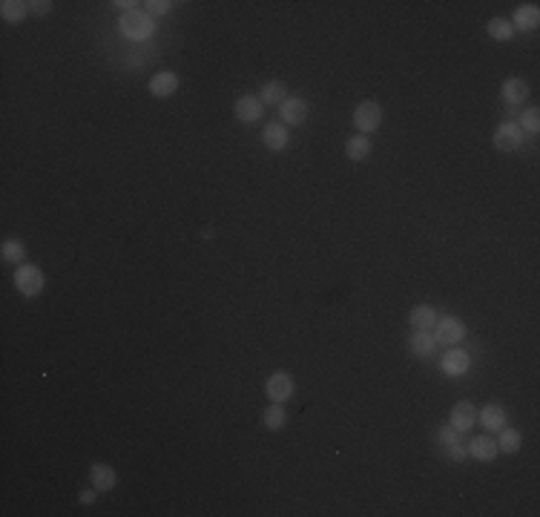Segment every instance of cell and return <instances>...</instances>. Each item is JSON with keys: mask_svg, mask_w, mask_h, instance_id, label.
I'll return each mask as SVG.
<instances>
[{"mask_svg": "<svg viewBox=\"0 0 540 517\" xmlns=\"http://www.w3.org/2000/svg\"><path fill=\"white\" fill-rule=\"evenodd\" d=\"M118 26H121V35H124V38H130V41H150L153 32H156L153 18L144 15V12H138V9L124 12L121 20H118Z\"/></svg>", "mask_w": 540, "mask_h": 517, "instance_id": "1", "label": "cell"}, {"mask_svg": "<svg viewBox=\"0 0 540 517\" xmlns=\"http://www.w3.org/2000/svg\"><path fill=\"white\" fill-rule=\"evenodd\" d=\"M15 287H18V293H23L26 299H32V297H38V293L46 287V276H44V270L38 265H18Z\"/></svg>", "mask_w": 540, "mask_h": 517, "instance_id": "2", "label": "cell"}, {"mask_svg": "<svg viewBox=\"0 0 540 517\" xmlns=\"http://www.w3.org/2000/svg\"><path fill=\"white\" fill-rule=\"evenodd\" d=\"M382 106L377 101H363L356 109H353V127L359 130V135H368L374 130H379L382 124Z\"/></svg>", "mask_w": 540, "mask_h": 517, "instance_id": "3", "label": "cell"}, {"mask_svg": "<svg viewBox=\"0 0 540 517\" xmlns=\"http://www.w3.org/2000/svg\"><path fill=\"white\" fill-rule=\"evenodd\" d=\"M463 337H465L463 319H457V316H443V319H437V325H434V340H437V345L454 348L457 342H463Z\"/></svg>", "mask_w": 540, "mask_h": 517, "instance_id": "4", "label": "cell"}, {"mask_svg": "<svg viewBox=\"0 0 540 517\" xmlns=\"http://www.w3.org/2000/svg\"><path fill=\"white\" fill-rule=\"evenodd\" d=\"M279 118L284 121V127H299L308 121V104L299 95H287L279 104Z\"/></svg>", "mask_w": 540, "mask_h": 517, "instance_id": "5", "label": "cell"}, {"mask_svg": "<svg viewBox=\"0 0 540 517\" xmlns=\"http://www.w3.org/2000/svg\"><path fill=\"white\" fill-rule=\"evenodd\" d=\"M520 144H523V130L515 121H506L494 130V147L500 153H515L520 150Z\"/></svg>", "mask_w": 540, "mask_h": 517, "instance_id": "6", "label": "cell"}, {"mask_svg": "<svg viewBox=\"0 0 540 517\" xmlns=\"http://www.w3.org/2000/svg\"><path fill=\"white\" fill-rule=\"evenodd\" d=\"M233 109H236V118L241 124H256L262 118V113H265V104H262L259 95H241Z\"/></svg>", "mask_w": 540, "mask_h": 517, "instance_id": "7", "label": "cell"}, {"mask_svg": "<svg viewBox=\"0 0 540 517\" xmlns=\"http://www.w3.org/2000/svg\"><path fill=\"white\" fill-rule=\"evenodd\" d=\"M469 365H472V356L465 351H460V348L446 351L443 359H440V368H443L446 377H463L465 371H469Z\"/></svg>", "mask_w": 540, "mask_h": 517, "instance_id": "8", "label": "cell"}, {"mask_svg": "<svg viewBox=\"0 0 540 517\" xmlns=\"http://www.w3.org/2000/svg\"><path fill=\"white\" fill-rule=\"evenodd\" d=\"M265 394H268L273 402L291 399V397H294V380L287 377L284 371H276V374H270V380L265 382Z\"/></svg>", "mask_w": 540, "mask_h": 517, "instance_id": "9", "label": "cell"}, {"mask_svg": "<svg viewBox=\"0 0 540 517\" xmlns=\"http://www.w3.org/2000/svg\"><path fill=\"white\" fill-rule=\"evenodd\" d=\"M89 483H92L95 492H110V489H115L118 477H115L113 466H106V463H92V468H89Z\"/></svg>", "mask_w": 540, "mask_h": 517, "instance_id": "10", "label": "cell"}, {"mask_svg": "<svg viewBox=\"0 0 540 517\" xmlns=\"http://www.w3.org/2000/svg\"><path fill=\"white\" fill-rule=\"evenodd\" d=\"M475 423H477V409H475L472 402H457L454 409H451V425H454L460 434L472 431Z\"/></svg>", "mask_w": 540, "mask_h": 517, "instance_id": "11", "label": "cell"}, {"mask_svg": "<svg viewBox=\"0 0 540 517\" xmlns=\"http://www.w3.org/2000/svg\"><path fill=\"white\" fill-rule=\"evenodd\" d=\"M497 454H500V451H497V440H491V437H475V440H469V457H475V460H480V463H491Z\"/></svg>", "mask_w": 540, "mask_h": 517, "instance_id": "12", "label": "cell"}, {"mask_svg": "<svg viewBox=\"0 0 540 517\" xmlns=\"http://www.w3.org/2000/svg\"><path fill=\"white\" fill-rule=\"evenodd\" d=\"M408 348L414 351V356H434V351L440 348L434 334L431 330H414L411 340H408Z\"/></svg>", "mask_w": 540, "mask_h": 517, "instance_id": "13", "label": "cell"}, {"mask_svg": "<svg viewBox=\"0 0 540 517\" xmlns=\"http://www.w3.org/2000/svg\"><path fill=\"white\" fill-rule=\"evenodd\" d=\"M262 141H265L268 150L279 153V150H284V147H287V141H291V132H287L284 124H268L262 130Z\"/></svg>", "mask_w": 540, "mask_h": 517, "instance_id": "14", "label": "cell"}, {"mask_svg": "<svg viewBox=\"0 0 540 517\" xmlns=\"http://www.w3.org/2000/svg\"><path fill=\"white\" fill-rule=\"evenodd\" d=\"M477 420H480L489 431H500L503 425H506V411H503V405L489 402V405H483V409L477 411Z\"/></svg>", "mask_w": 540, "mask_h": 517, "instance_id": "15", "label": "cell"}, {"mask_svg": "<svg viewBox=\"0 0 540 517\" xmlns=\"http://www.w3.org/2000/svg\"><path fill=\"white\" fill-rule=\"evenodd\" d=\"M509 23L515 26V32H517V29H523V32H532V29H537V23H540V9H537L534 4L517 6L515 18H512Z\"/></svg>", "mask_w": 540, "mask_h": 517, "instance_id": "16", "label": "cell"}, {"mask_svg": "<svg viewBox=\"0 0 540 517\" xmlns=\"http://www.w3.org/2000/svg\"><path fill=\"white\" fill-rule=\"evenodd\" d=\"M147 87H150V92L156 98H170L178 89V75H175V72H158L156 78H150Z\"/></svg>", "mask_w": 540, "mask_h": 517, "instance_id": "17", "label": "cell"}, {"mask_svg": "<svg viewBox=\"0 0 540 517\" xmlns=\"http://www.w3.org/2000/svg\"><path fill=\"white\" fill-rule=\"evenodd\" d=\"M408 322H411L414 330H434L437 313H434V308H428V305H417V308L408 313Z\"/></svg>", "mask_w": 540, "mask_h": 517, "instance_id": "18", "label": "cell"}, {"mask_svg": "<svg viewBox=\"0 0 540 517\" xmlns=\"http://www.w3.org/2000/svg\"><path fill=\"white\" fill-rule=\"evenodd\" d=\"M345 153H348L351 161H365V158L371 156V141H368V135H353V138H348V141H345Z\"/></svg>", "mask_w": 540, "mask_h": 517, "instance_id": "19", "label": "cell"}, {"mask_svg": "<svg viewBox=\"0 0 540 517\" xmlns=\"http://www.w3.org/2000/svg\"><path fill=\"white\" fill-rule=\"evenodd\" d=\"M523 446V434L517 428H500V440H497V451L503 454H517Z\"/></svg>", "mask_w": 540, "mask_h": 517, "instance_id": "20", "label": "cell"}, {"mask_svg": "<svg viewBox=\"0 0 540 517\" xmlns=\"http://www.w3.org/2000/svg\"><path fill=\"white\" fill-rule=\"evenodd\" d=\"M0 258H4L6 265H23V258H26V247H23V242H18V239H6L4 244H0Z\"/></svg>", "mask_w": 540, "mask_h": 517, "instance_id": "21", "label": "cell"}, {"mask_svg": "<svg viewBox=\"0 0 540 517\" xmlns=\"http://www.w3.org/2000/svg\"><path fill=\"white\" fill-rule=\"evenodd\" d=\"M526 95H529V87H526V81H520V78H509L506 84H503V98H506L509 106L523 104Z\"/></svg>", "mask_w": 540, "mask_h": 517, "instance_id": "22", "label": "cell"}, {"mask_svg": "<svg viewBox=\"0 0 540 517\" xmlns=\"http://www.w3.org/2000/svg\"><path fill=\"white\" fill-rule=\"evenodd\" d=\"M284 420H287V414H284V409H282V402H270L268 409H265V414H262V425H265L268 431H279V428L284 425Z\"/></svg>", "mask_w": 540, "mask_h": 517, "instance_id": "23", "label": "cell"}, {"mask_svg": "<svg viewBox=\"0 0 540 517\" xmlns=\"http://www.w3.org/2000/svg\"><path fill=\"white\" fill-rule=\"evenodd\" d=\"M26 12H29V6L20 4V0H4V4H0V18L6 23H20L26 18Z\"/></svg>", "mask_w": 540, "mask_h": 517, "instance_id": "24", "label": "cell"}, {"mask_svg": "<svg viewBox=\"0 0 540 517\" xmlns=\"http://www.w3.org/2000/svg\"><path fill=\"white\" fill-rule=\"evenodd\" d=\"M486 29H489V35H491L494 41H503V44L515 38V26H512L509 20H503V18H491Z\"/></svg>", "mask_w": 540, "mask_h": 517, "instance_id": "25", "label": "cell"}, {"mask_svg": "<svg viewBox=\"0 0 540 517\" xmlns=\"http://www.w3.org/2000/svg\"><path fill=\"white\" fill-rule=\"evenodd\" d=\"M259 98H262V104H282V101L287 98V87H284L282 81H268V84L262 87Z\"/></svg>", "mask_w": 540, "mask_h": 517, "instance_id": "26", "label": "cell"}, {"mask_svg": "<svg viewBox=\"0 0 540 517\" xmlns=\"http://www.w3.org/2000/svg\"><path fill=\"white\" fill-rule=\"evenodd\" d=\"M523 132H537L540 130V113H537V106H532V109H526V113L520 116V124H517Z\"/></svg>", "mask_w": 540, "mask_h": 517, "instance_id": "27", "label": "cell"}, {"mask_svg": "<svg viewBox=\"0 0 540 517\" xmlns=\"http://www.w3.org/2000/svg\"><path fill=\"white\" fill-rule=\"evenodd\" d=\"M437 440L443 442V449H448V446H454V442H460V431H457L451 423H446V425L437 431Z\"/></svg>", "mask_w": 540, "mask_h": 517, "instance_id": "28", "label": "cell"}, {"mask_svg": "<svg viewBox=\"0 0 540 517\" xmlns=\"http://www.w3.org/2000/svg\"><path fill=\"white\" fill-rule=\"evenodd\" d=\"M26 6H29L32 15L41 18V15H49V12H52V0H32V4H26Z\"/></svg>", "mask_w": 540, "mask_h": 517, "instance_id": "29", "label": "cell"}, {"mask_svg": "<svg viewBox=\"0 0 540 517\" xmlns=\"http://www.w3.org/2000/svg\"><path fill=\"white\" fill-rule=\"evenodd\" d=\"M446 451H448V457H451L454 463H463L465 457H469V449H465V446H463V442H454V446H448Z\"/></svg>", "mask_w": 540, "mask_h": 517, "instance_id": "30", "label": "cell"}, {"mask_svg": "<svg viewBox=\"0 0 540 517\" xmlns=\"http://www.w3.org/2000/svg\"><path fill=\"white\" fill-rule=\"evenodd\" d=\"M147 6H150V12H153V15H167V12L172 9L170 0H153V4H147Z\"/></svg>", "mask_w": 540, "mask_h": 517, "instance_id": "31", "label": "cell"}, {"mask_svg": "<svg viewBox=\"0 0 540 517\" xmlns=\"http://www.w3.org/2000/svg\"><path fill=\"white\" fill-rule=\"evenodd\" d=\"M78 500H81V506H92L95 503V492H81Z\"/></svg>", "mask_w": 540, "mask_h": 517, "instance_id": "32", "label": "cell"}]
</instances>
